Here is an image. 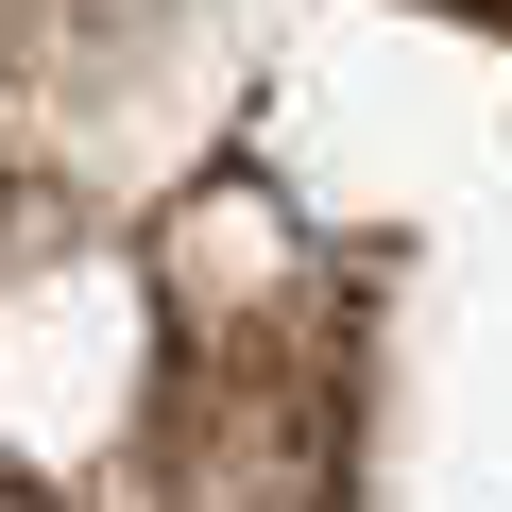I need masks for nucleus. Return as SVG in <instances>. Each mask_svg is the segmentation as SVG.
I'll return each instance as SVG.
<instances>
[{"label":"nucleus","instance_id":"1","mask_svg":"<svg viewBox=\"0 0 512 512\" xmlns=\"http://www.w3.org/2000/svg\"><path fill=\"white\" fill-rule=\"evenodd\" d=\"M342 461H359V342H342V308L205 325L154 376V495L171 512H342Z\"/></svg>","mask_w":512,"mask_h":512},{"label":"nucleus","instance_id":"2","mask_svg":"<svg viewBox=\"0 0 512 512\" xmlns=\"http://www.w3.org/2000/svg\"><path fill=\"white\" fill-rule=\"evenodd\" d=\"M0 512H69V495H35V478H18V461H0Z\"/></svg>","mask_w":512,"mask_h":512},{"label":"nucleus","instance_id":"3","mask_svg":"<svg viewBox=\"0 0 512 512\" xmlns=\"http://www.w3.org/2000/svg\"><path fill=\"white\" fill-rule=\"evenodd\" d=\"M444 18H495V35H512V0H444Z\"/></svg>","mask_w":512,"mask_h":512}]
</instances>
